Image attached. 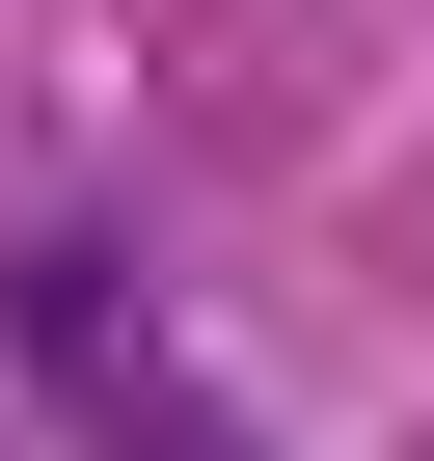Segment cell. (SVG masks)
<instances>
[{"label": "cell", "mask_w": 434, "mask_h": 461, "mask_svg": "<svg viewBox=\"0 0 434 461\" xmlns=\"http://www.w3.org/2000/svg\"><path fill=\"white\" fill-rule=\"evenodd\" d=\"M0 326L55 353V407H82V461H245V407L190 380V326H163V299H136L109 245H28V272H0Z\"/></svg>", "instance_id": "obj_1"}]
</instances>
